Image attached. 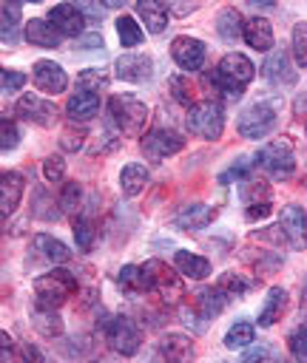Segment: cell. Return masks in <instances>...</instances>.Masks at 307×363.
Segmentation results:
<instances>
[{
  "label": "cell",
  "instance_id": "6da1fadb",
  "mask_svg": "<svg viewBox=\"0 0 307 363\" xmlns=\"http://www.w3.org/2000/svg\"><path fill=\"white\" fill-rule=\"evenodd\" d=\"M253 62L244 57V54H239V51H230V54H225L222 60H219V65H216V71L213 74H208V82L219 91V94H225L227 99H239L242 94H244V85L253 79Z\"/></svg>",
  "mask_w": 307,
  "mask_h": 363
},
{
  "label": "cell",
  "instance_id": "7a4b0ae2",
  "mask_svg": "<svg viewBox=\"0 0 307 363\" xmlns=\"http://www.w3.org/2000/svg\"><path fill=\"white\" fill-rule=\"evenodd\" d=\"M77 292V278L68 269H51L34 281V303L37 309H57Z\"/></svg>",
  "mask_w": 307,
  "mask_h": 363
},
{
  "label": "cell",
  "instance_id": "3957f363",
  "mask_svg": "<svg viewBox=\"0 0 307 363\" xmlns=\"http://www.w3.org/2000/svg\"><path fill=\"white\" fill-rule=\"evenodd\" d=\"M108 116L125 136H142L145 119H148V105L139 102L131 94H114L108 99Z\"/></svg>",
  "mask_w": 307,
  "mask_h": 363
},
{
  "label": "cell",
  "instance_id": "277c9868",
  "mask_svg": "<svg viewBox=\"0 0 307 363\" xmlns=\"http://www.w3.org/2000/svg\"><path fill=\"white\" fill-rule=\"evenodd\" d=\"M188 130L193 136H202V139H219L222 130H225V111L216 99H202V102H193L188 108Z\"/></svg>",
  "mask_w": 307,
  "mask_h": 363
},
{
  "label": "cell",
  "instance_id": "5b68a950",
  "mask_svg": "<svg viewBox=\"0 0 307 363\" xmlns=\"http://www.w3.org/2000/svg\"><path fill=\"white\" fill-rule=\"evenodd\" d=\"M256 162H259V167H264L276 179H290L296 170V153H293V145L287 139H273V142L262 145Z\"/></svg>",
  "mask_w": 307,
  "mask_h": 363
},
{
  "label": "cell",
  "instance_id": "8992f818",
  "mask_svg": "<svg viewBox=\"0 0 307 363\" xmlns=\"http://www.w3.org/2000/svg\"><path fill=\"white\" fill-rule=\"evenodd\" d=\"M279 122V111L273 102H256L239 116V133L244 139H264Z\"/></svg>",
  "mask_w": 307,
  "mask_h": 363
},
{
  "label": "cell",
  "instance_id": "52a82bcc",
  "mask_svg": "<svg viewBox=\"0 0 307 363\" xmlns=\"http://www.w3.org/2000/svg\"><path fill=\"white\" fill-rule=\"evenodd\" d=\"M145 272H148V281H151V289L165 301V303H179V298L185 295V286L179 281V275L159 258H151L142 264Z\"/></svg>",
  "mask_w": 307,
  "mask_h": 363
},
{
  "label": "cell",
  "instance_id": "ba28073f",
  "mask_svg": "<svg viewBox=\"0 0 307 363\" xmlns=\"http://www.w3.org/2000/svg\"><path fill=\"white\" fill-rule=\"evenodd\" d=\"M105 340H108V346H111L117 354L131 357V354H136V349H139V343H142V335H139V329H136V323H134L131 318L117 315V318H111L108 326H105Z\"/></svg>",
  "mask_w": 307,
  "mask_h": 363
},
{
  "label": "cell",
  "instance_id": "9c48e42d",
  "mask_svg": "<svg viewBox=\"0 0 307 363\" xmlns=\"http://www.w3.org/2000/svg\"><path fill=\"white\" fill-rule=\"evenodd\" d=\"M185 147V139L171 128H154L142 136V153L151 162H162L168 156H176Z\"/></svg>",
  "mask_w": 307,
  "mask_h": 363
},
{
  "label": "cell",
  "instance_id": "30bf717a",
  "mask_svg": "<svg viewBox=\"0 0 307 363\" xmlns=\"http://www.w3.org/2000/svg\"><path fill=\"white\" fill-rule=\"evenodd\" d=\"M279 227H281V235L287 238V244L293 250H304L307 247V213H304V207H298V204L281 207Z\"/></svg>",
  "mask_w": 307,
  "mask_h": 363
},
{
  "label": "cell",
  "instance_id": "8fae6325",
  "mask_svg": "<svg viewBox=\"0 0 307 363\" xmlns=\"http://www.w3.org/2000/svg\"><path fill=\"white\" fill-rule=\"evenodd\" d=\"M14 111H17V116H23L40 128L54 125V116H57V105L51 99H43L40 94H23L14 105Z\"/></svg>",
  "mask_w": 307,
  "mask_h": 363
},
{
  "label": "cell",
  "instance_id": "7c38bea8",
  "mask_svg": "<svg viewBox=\"0 0 307 363\" xmlns=\"http://www.w3.org/2000/svg\"><path fill=\"white\" fill-rule=\"evenodd\" d=\"M171 54H173V62L182 71H199L205 65V43L196 40V37H188V34L173 37Z\"/></svg>",
  "mask_w": 307,
  "mask_h": 363
},
{
  "label": "cell",
  "instance_id": "4fadbf2b",
  "mask_svg": "<svg viewBox=\"0 0 307 363\" xmlns=\"http://www.w3.org/2000/svg\"><path fill=\"white\" fill-rule=\"evenodd\" d=\"M31 77H34V85L43 91V94H63L65 85H68V77L63 71V65H57L54 60H37L34 68H31Z\"/></svg>",
  "mask_w": 307,
  "mask_h": 363
},
{
  "label": "cell",
  "instance_id": "5bb4252c",
  "mask_svg": "<svg viewBox=\"0 0 307 363\" xmlns=\"http://www.w3.org/2000/svg\"><path fill=\"white\" fill-rule=\"evenodd\" d=\"M48 20H51V26H54L60 34H65V37H77V34L82 31V26H85V14L80 11V6H71V3H57V6H51V9H48Z\"/></svg>",
  "mask_w": 307,
  "mask_h": 363
},
{
  "label": "cell",
  "instance_id": "9a60e30c",
  "mask_svg": "<svg viewBox=\"0 0 307 363\" xmlns=\"http://www.w3.org/2000/svg\"><path fill=\"white\" fill-rule=\"evenodd\" d=\"M114 68L117 77L125 82H148L154 77V60L145 54H122Z\"/></svg>",
  "mask_w": 307,
  "mask_h": 363
},
{
  "label": "cell",
  "instance_id": "2e32d148",
  "mask_svg": "<svg viewBox=\"0 0 307 363\" xmlns=\"http://www.w3.org/2000/svg\"><path fill=\"white\" fill-rule=\"evenodd\" d=\"M159 354L165 363H190L193 360V340L188 335H179V332H168L162 340H159Z\"/></svg>",
  "mask_w": 307,
  "mask_h": 363
},
{
  "label": "cell",
  "instance_id": "e0dca14e",
  "mask_svg": "<svg viewBox=\"0 0 307 363\" xmlns=\"http://www.w3.org/2000/svg\"><path fill=\"white\" fill-rule=\"evenodd\" d=\"M227 301L230 298L219 286H202L193 295V312L199 315V320H210V318H216L227 306Z\"/></svg>",
  "mask_w": 307,
  "mask_h": 363
},
{
  "label": "cell",
  "instance_id": "ac0fdd59",
  "mask_svg": "<svg viewBox=\"0 0 307 363\" xmlns=\"http://www.w3.org/2000/svg\"><path fill=\"white\" fill-rule=\"evenodd\" d=\"M264 77H267V82H273V85H293L296 82V71H293V62H290V54L284 51V48H279V51H273L270 57H267V62H264Z\"/></svg>",
  "mask_w": 307,
  "mask_h": 363
},
{
  "label": "cell",
  "instance_id": "d6986e66",
  "mask_svg": "<svg viewBox=\"0 0 307 363\" xmlns=\"http://www.w3.org/2000/svg\"><path fill=\"white\" fill-rule=\"evenodd\" d=\"M99 111V96L97 91H85V88H77V94L68 96L65 102V113L71 122H88L91 116H97Z\"/></svg>",
  "mask_w": 307,
  "mask_h": 363
},
{
  "label": "cell",
  "instance_id": "ffe728a7",
  "mask_svg": "<svg viewBox=\"0 0 307 363\" xmlns=\"http://www.w3.org/2000/svg\"><path fill=\"white\" fill-rule=\"evenodd\" d=\"M23 196V176L17 170H3L0 176V210L3 216H11Z\"/></svg>",
  "mask_w": 307,
  "mask_h": 363
},
{
  "label": "cell",
  "instance_id": "44dd1931",
  "mask_svg": "<svg viewBox=\"0 0 307 363\" xmlns=\"http://www.w3.org/2000/svg\"><path fill=\"white\" fill-rule=\"evenodd\" d=\"M213 207H208V204H188L176 218H173V224L179 227V230H185V233H196V230H202V227H208L210 221H213Z\"/></svg>",
  "mask_w": 307,
  "mask_h": 363
},
{
  "label": "cell",
  "instance_id": "7402d4cb",
  "mask_svg": "<svg viewBox=\"0 0 307 363\" xmlns=\"http://www.w3.org/2000/svg\"><path fill=\"white\" fill-rule=\"evenodd\" d=\"M244 43L256 51H270L273 48V26L264 17H250L244 23Z\"/></svg>",
  "mask_w": 307,
  "mask_h": 363
},
{
  "label": "cell",
  "instance_id": "603a6c76",
  "mask_svg": "<svg viewBox=\"0 0 307 363\" xmlns=\"http://www.w3.org/2000/svg\"><path fill=\"white\" fill-rule=\"evenodd\" d=\"M26 40H28L31 45H37V48H57L60 40H63V34H60L54 26H48L45 20L34 17V20L26 23Z\"/></svg>",
  "mask_w": 307,
  "mask_h": 363
},
{
  "label": "cell",
  "instance_id": "cb8c5ba5",
  "mask_svg": "<svg viewBox=\"0 0 307 363\" xmlns=\"http://www.w3.org/2000/svg\"><path fill=\"white\" fill-rule=\"evenodd\" d=\"M173 264H176V269L185 278H193V281H202V278L210 275V261L202 258V255H196V252H190V250H176Z\"/></svg>",
  "mask_w": 307,
  "mask_h": 363
},
{
  "label": "cell",
  "instance_id": "d4e9b609",
  "mask_svg": "<svg viewBox=\"0 0 307 363\" xmlns=\"http://www.w3.org/2000/svg\"><path fill=\"white\" fill-rule=\"evenodd\" d=\"M117 286L128 295H142L151 289V281H148V272L145 267H136V264H125L119 272H117Z\"/></svg>",
  "mask_w": 307,
  "mask_h": 363
},
{
  "label": "cell",
  "instance_id": "484cf974",
  "mask_svg": "<svg viewBox=\"0 0 307 363\" xmlns=\"http://www.w3.org/2000/svg\"><path fill=\"white\" fill-rule=\"evenodd\" d=\"M136 14L142 17V23L148 26L151 34H162L165 26H168V6L159 3V0H139Z\"/></svg>",
  "mask_w": 307,
  "mask_h": 363
},
{
  "label": "cell",
  "instance_id": "4316f807",
  "mask_svg": "<svg viewBox=\"0 0 307 363\" xmlns=\"http://www.w3.org/2000/svg\"><path fill=\"white\" fill-rule=\"evenodd\" d=\"M284 306H287V289L284 286H270L267 298H264V303L259 309V326H273L281 318Z\"/></svg>",
  "mask_w": 307,
  "mask_h": 363
},
{
  "label": "cell",
  "instance_id": "83f0119b",
  "mask_svg": "<svg viewBox=\"0 0 307 363\" xmlns=\"http://www.w3.org/2000/svg\"><path fill=\"white\" fill-rule=\"evenodd\" d=\"M216 34L225 43H236L239 37H244V20L236 9H222L216 14Z\"/></svg>",
  "mask_w": 307,
  "mask_h": 363
},
{
  "label": "cell",
  "instance_id": "f1b7e54d",
  "mask_svg": "<svg viewBox=\"0 0 307 363\" xmlns=\"http://www.w3.org/2000/svg\"><path fill=\"white\" fill-rule=\"evenodd\" d=\"M145 184H148V167H145V164L131 162V164L122 167V173H119V187H122L125 196H139V193L145 190Z\"/></svg>",
  "mask_w": 307,
  "mask_h": 363
},
{
  "label": "cell",
  "instance_id": "f546056e",
  "mask_svg": "<svg viewBox=\"0 0 307 363\" xmlns=\"http://www.w3.org/2000/svg\"><path fill=\"white\" fill-rule=\"evenodd\" d=\"M34 250L45 258V261H51V264H65L68 258H71V250L60 241V238H54V235H34Z\"/></svg>",
  "mask_w": 307,
  "mask_h": 363
},
{
  "label": "cell",
  "instance_id": "4dcf8cb0",
  "mask_svg": "<svg viewBox=\"0 0 307 363\" xmlns=\"http://www.w3.org/2000/svg\"><path fill=\"white\" fill-rule=\"evenodd\" d=\"M31 320H34V329H37L40 335H45V337L63 335V320H60V315H57L54 309H34Z\"/></svg>",
  "mask_w": 307,
  "mask_h": 363
},
{
  "label": "cell",
  "instance_id": "1f68e13d",
  "mask_svg": "<svg viewBox=\"0 0 307 363\" xmlns=\"http://www.w3.org/2000/svg\"><path fill=\"white\" fill-rule=\"evenodd\" d=\"M253 335H256L253 323L236 320V323L227 329V335H225V346H227V349H244V346L253 343Z\"/></svg>",
  "mask_w": 307,
  "mask_h": 363
},
{
  "label": "cell",
  "instance_id": "d6a6232c",
  "mask_svg": "<svg viewBox=\"0 0 307 363\" xmlns=\"http://www.w3.org/2000/svg\"><path fill=\"white\" fill-rule=\"evenodd\" d=\"M216 286H219L227 298H242V295L253 286V281H247V278L239 275V272H222L219 281H216Z\"/></svg>",
  "mask_w": 307,
  "mask_h": 363
},
{
  "label": "cell",
  "instance_id": "836d02e7",
  "mask_svg": "<svg viewBox=\"0 0 307 363\" xmlns=\"http://www.w3.org/2000/svg\"><path fill=\"white\" fill-rule=\"evenodd\" d=\"M0 17H3V45H14V43H17V20H20V6H17V3H3Z\"/></svg>",
  "mask_w": 307,
  "mask_h": 363
},
{
  "label": "cell",
  "instance_id": "e575fe53",
  "mask_svg": "<svg viewBox=\"0 0 307 363\" xmlns=\"http://www.w3.org/2000/svg\"><path fill=\"white\" fill-rule=\"evenodd\" d=\"M117 34H119V43H122V48H134V45H139L142 43V28L136 26V20L134 17H128V14H122L119 20H117Z\"/></svg>",
  "mask_w": 307,
  "mask_h": 363
},
{
  "label": "cell",
  "instance_id": "d590c367",
  "mask_svg": "<svg viewBox=\"0 0 307 363\" xmlns=\"http://www.w3.org/2000/svg\"><path fill=\"white\" fill-rule=\"evenodd\" d=\"M74 238H77V247H80L82 252H88V250L94 247L97 230H94V224H91V218H88V216L74 218Z\"/></svg>",
  "mask_w": 307,
  "mask_h": 363
},
{
  "label": "cell",
  "instance_id": "8d00e7d4",
  "mask_svg": "<svg viewBox=\"0 0 307 363\" xmlns=\"http://www.w3.org/2000/svg\"><path fill=\"white\" fill-rule=\"evenodd\" d=\"M287 349L298 363H307V323H298L290 337H287Z\"/></svg>",
  "mask_w": 307,
  "mask_h": 363
},
{
  "label": "cell",
  "instance_id": "74e56055",
  "mask_svg": "<svg viewBox=\"0 0 307 363\" xmlns=\"http://www.w3.org/2000/svg\"><path fill=\"white\" fill-rule=\"evenodd\" d=\"M242 199L244 204H256V201H270V187L264 182H256V179H247L242 184Z\"/></svg>",
  "mask_w": 307,
  "mask_h": 363
},
{
  "label": "cell",
  "instance_id": "f35d334b",
  "mask_svg": "<svg viewBox=\"0 0 307 363\" xmlns=\"http://www.w3.org/2000/svg\"><path fill=\"white\" fill-rule=\"evenodd\" d=\"M293 57L301 68H307V23L293 26Z\"/></svg>",
  "mask_w": 307,
  "mask_h": 363
},
{
  "label": "cell",
  "instance_id": "ab89813d",
  "mask_svg": "<svg viewBox=\"0 0 307 363\" xmlns=\"http://www.w3.org/2000/svg\"><path fill=\"white\" fill-rule=\"evenodd\" d=\"M23 85H26V74L23 71H14V68H3L0 71V88H3V94H17Z\"/></svg>",
  "mask_w": 307,
  "mask_h": 363
},
{
  "label": "cell",
  "instance_id": "60d3db41",
  "mask_svg": "<svg viewBox=\"0 0 307 363\" xmlns=\"http://www.w3.org/2000/svg\"><path fill=\"white\" fill-rule=\"evenodd\" d=\"M0 136H3V142H0L3 153L14 150V147H17V142H20V130H17V125H14L9 116H3V119H0Z\"/></svg>",
  "mask_w": 307,
  "mask_h": 363
},
{
  "label": "cell",
  "instance_id": "b9f144b4",
  "mask_svg": "<svg viewBox=\"0 0 307 363\" xmlns=\"http://www.w3.org/2000/svg\"><path fill=\"white\" fill-rule=\"evenodd\" d=\"M80 196H82V193H80V184H77V182H65V184H63V190H60L57 204H60L63 210H68V213H71V210H77Z\"/></svg>",
  "mask_w": 307,
  "mask_h": 363
},
{
  "label": "cell",
  "instance_id": "7bdbcfd3",
  "mask_svg": "<svg viewBox=\"0 0 307 363\" xmlns=\"http://www.w3.org/2000/svg\"><path fill=\"white\" fill-rule=\"evenodd\" d=\"M77 85H80V88H85V91H99V88H105V85H108V79H105L97 68H85V71L77 77Z\"/></svg>",
  "mask_w": 307,
  "mask_h": 363
},
{
  "label": "cell",
  "instance_id": "ee69618b",
  "mask_svg": "<svg viewBox=\"0 0 307 363\" xmlns=\"http://www.w3.org/2000/svg\"><path fill=\"white\" fill-rule=\"evenodd\" d=\"M43 176H45V182H63V176H65V162L60 159V156H45V162H43Z\"/></svg>",
  "mask_w": 307,
  "mask_h": 363
},
{
  "label": "cell",
  "instance_id": "f6af8a7d",
  "mask_svg": "<svg viewBox=\"0 0 307 363\" xmlns=\"http://www.w3.org/2000/svg\"><path fill=\"white\" fill-rule=\"evenodd\" d=\"M171 88H173V96H176V102H182V105H193V88H190V82L188 79H182V77H171Z\"/></svg>",
  "mask_w": 307,
  "mask_h": 363
},
{
  "label": "cell",
  "instance_id": "bcb514c9",
  "mask_svg": "<svg viewBox=\"0 0 307 363\" xmlns=\"http://www.w3.org/2000/svg\"><path fill=\"white\" fill-rule=\"evenodd\" d=\"M247 173H250V162H244V159H242V162H239V164H233L227 173H222V176H219V182H222V184H227L230 179H236V182H247Z\"/></svg>",
  "mask_w": 307,
  "mask_h": 363
},
{
  "label": "cell",
  "instance_id": "7dc6e473",
  "mask_svg": "<svg viewBox=\"0 0 307 363\" xmlns=\"http://www.w3.org/2000/svg\"><path fill=\"white\" fill-rule=\"evenodd\" d=\"M270 201H256V204H247V210H244V216H247V221H262V218H267L270 216Z\"/></svg>",
  "mask_w": 307,
  "mask_h": 363
},
{
  "label": "cell",
  "instance_id": "c3c4849f",
  "mask_svg": "<svg viewBox=\"0 0 307 363\" xmlns=\"http://www.w3.org/2000/svg\"><path fill=\"white\" fill-rule=\"evenodd\" d=\"M60 145H63L65 150H80V147H82V130H80V133L65 130V133H63V139H60Z\"/></svg>",
  "mask_w": 307,
  "mask_h": 363
},
{
  "label": "cell",
  "instance_id": "681fc988",
  "mask_svg": "<svg viewBox=\"0 0 307 363\" xmlns=\"http://www.w3.org/2000/svg\"><path fill=\"white\" fill-rule=\"evenodd\" d=\"M267 357V349L264 346H250L242 357H239V363H259V360H264Z\"/></svg>",
  "mask_w": 307,
  "mask_h": 363
},
{
  "label": "cell",
  "instance_id": "f907efd6",
  "mask_svg": "<svg viewBox=\"0 0 307 363\" xmlns=\"http://www.w3.org/2000/svg\"><path fill=\"white\" fill-rule=\"evenodd\" d=\"M23 360H26V363H45V360L40 357V352H37L31 343H23Z\"/></svg>",
  "mask_w": 307,
  "mask_h": 363
},
{
  "label": "cell",
  "instance_id": "816d5d0a",
  "mask_svg": "<svg viewBox=\"0 0 307 363\" xmlns=\"http://www.w3.org/2000/svg\"><path fill=\"white\" fill-rule=\"evenodd\" d=\"M80 45H82V48H94V45H99V48H102V37H99V34H91V37H85Z\"/></svg>",
  "mask_w": 307,
  "mask_h": 363
},
{
  "label": "cell",
  "instance_id": "f5cc1de1",
  "mask_svg": "<svg viewBox=\"0 0 307 363\" xmlns=\"http://www.w3.org/2000/svg\"><path fill=\"white\" fill-rule=\"evenodd\" d=\"M0 340H3V363H6V357H9V352H11V337H9V332H0Z\"/></svg>",
  "mask_w": 307,
  "mask_h": 363
}]
</instances>
